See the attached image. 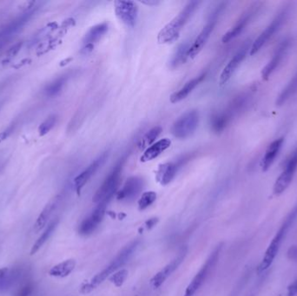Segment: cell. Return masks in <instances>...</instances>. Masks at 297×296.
Instances as JSON below:
<instances>
[{"mask_svg":"<svg viewBox=\"0 0 297 296\" xmlns=\"http://www.w3.org/2000/svg\"><path fill=\"white\" fill-rule=\"evenodd\" d=\"M128 277V271L126 269H122L117 271L110 277V281L112 283L114 284L116 287H121L124 281H126Z\"/></svg>","mask_w":297,"mask_h":296,"instance_id":"d590c367","label":"cell"},{"mask_svg":"<svg viewBox=\"0 0 297 296\" xmlns=\"http://www.w3.org/2000/svg\"><path fill=\"white\" fill-rule=\"evenodd\" d=\"M297 170V147L294 149V152H292L287 160L285 162L284 169L276 179L273 192L276 195L282 194L290 185L292 180L294 178V174Z\"/></svg>","mask_w":297,"mask_h":296,"instance_id":"9c48e42d","label":"cell"},{"mask_svg":"<svg viewBox=\"0 0 297 296\" xmlns=\"http://www.w3.org/2000/svg\"><path fill=\"white\" fill-rule=\"evenodd\" d=\"M115 13L123 24L129 27L136 25L138 16V7L133 1H115Z\"/></svg>","mask_w":297,"mask_h":296,"instance_id":"4fadbf2b","label":"cell"},{"mask_svg":"<svg viewBox=\"0 0 297 296\" xmlns=\"http://www.w3.org/2000/svg\"><path fill=\"white\" fill-rule=\"evenodd\" d=\"M109 152L103 153L98 158L93 161L92 163L87 167L86 169L81 172L78 176H76L74 179V187L78 194H80L81 190L83 189L87 182H89L99 169L102 168L103 165L106 164V161L109 158Z\"/></svg>","mask_w":297,"mask_h":296,"instance_id":"9a60e30c","label":"cell"},{"mask_svg":"<svg viewBox=\"0 0 297 296\" xmlns=\"http://www.w3.org/2000/svg\"><path fill=\"white\" fill-rule=\"evenodd\" d=\"M76 261L74 259H69L60 262L57 265L53 266L49 269V275L53 277L65 278L71 275L76 268Z\"/></svg>","mask_w":297,"mask_h":296,"instance_id":"83f0119b","label":"cell"},{"mask_svg":"<svg viewBox=\"0 0 297 296\" xmlns=\"http://www.w3.org/2000/svg\"><path fill=\"white\" fill-rule=\"evenodd\" d=\"M190 46H191V44H190L189 41H184L183 43H180L172 55V58L170 59V68H177V67H179L180 65H183L187 61V59H189V52Z\"/></svg>","mask_w":297,"mask_h":296,"instance_id":"4316f807","label":"cell"},{"mask_svg":"<svg viewBox=\"0 0 297 296\" xmlns=\"http://www.w3.org/2000/svg\"><path fill=\"white\" fill-rule=\"evenodd\" d=\"M25 275V269L21 266L0 269V294H5L20 283Z\"/></svg>","mask_w":297,"mask_h":296,"instance_id":"7c38bea8","label":"cell"},{"mask_svg":"<svg viewBox=\"0 0 297 296\" xmlns=\"http://www.w3.org/2000/svg\"><path fill=\"white\" fill-rule=\"evenodd\" d=\"M288 7H289L287 6V7H285V8H282V11L279 12L278 14L276 16V18L273 19L272 22L267 26L266 29L255 40L252 46L251 47V51H250V54L251 56L257 54L263 48V46H264L269 42V39L272 38L276 31H278L280 27L282 26L283 22L288 17V10H289Z\"/></svg>","mask_w":297,"mask_h":296,"instance_id":"ba28073f","label":"cell"},{"mask_svg":"<svg viewBox=\"0 0 297 296\" xmlns=\"http://www.w3.org/2000/svg\"><path fill=\"white\" fill-rule=\"evenodd\" d=\"M141 3L146 5V6H150V7H156L159 4H161V2L158 1V0H144V1H141Z\"/></svg>","mask_w":297,"mask_h":296,"instance_id":"f35d334b","label":"cell"},{"mask_svg":"<svg viewBox=\"0 0 297 296\" xmlns=\"http://www.w3.org/2000/svg\"><path fill=\"white\" fill-rule=\"evenodd\" d=\"M171 145V141L169 138H163L158 142L153 143L152 146L146 149L143 154L141 156L140 161L142 163H146L148 161H152L158 158L160 155L163 154L166 150L170 148Z\"/></svg>","mask_w":297,"mask_h":296,"instance_id":"484cf974","label":"cell"},{"mask_svg":"<svg viewBox=\"0 0 297 296\" xmlns=\"http://www.w3.org/2000/svg\"><path fill=\"white\" fill-rule=\"evenodd\" d=\"M199 119L197 111H187L174 123L171 127V134L178 139L188 138L197 129Z\"/></svg>","mask_w":297,"mask_h":296,"instance_id":"52a82bcc","label":"cell"},{"mask_svg":"<svg viewBox=\"0 0 297 296\" xmlns=\"http://www.w3.org/2000/svg\"><path fill=\"white\" fill-rule=\"evenodd\" d=\"M206 75L207 73L205 72L191 80L188 81L179 90H177L170 96V102L172 104H177V103L181 102L183 99H185L194 89H195L203 81L205 80Z\"/></svg>","mask_w":297,"mask_h":296,"instance_id":"d4e9b609","label":"cell"},{"mask_svg":"<svg viewBox=\"0 0 297 296\" xmlns=\"http://www.w3.org/2000/svg\"><path fill=\"white\" fill-rule=\"evenodd\" d=\"M297 294V278L288 287V296H295Z\"/></svg>","mask_w":297,"mask_h":296,"instance_id":"74e56055","label":"cell"},{"mask_svg":"<svg viewBox=\"0 0 297 296\" xmlns=\"http://www.w3.org/2000/svg\"><path fill=\"white\" fill-rule=\"evenodd\" d=\"M37 7L30 8L28 11H25V13H22L21 15L13 19V21L6 25L0 31V45H4L21 31L23 27L31 20L35 13L37 12Z\"/></svg>","mask_w":297,"mask_h":296,"instance_id":"30bf717a","label":"cell"},{"mask_svg":"<svg viewBox=\"0 0 297 296\" xmlns=\"http://www.w3.org/2000/svg\"><path fill=\"white\" fill-rule=\"evenodd\" d=\"M258 9H259V7H258L257 3L251 6V8H249L240 17V19L237 20L234 26L224 34L223 38H222L223 43H229L235 37H238L239 35L241 34V32L243 31L246 26L249 25V23L254 18L255 14L258 12Z\"/></svg>","mask_w":297,"mask_h":296,"instance_id":"e0dca14e","label":"cell"},{"mask_svg":"<svg viewBox=\"0 0 297 296\" xmlns=\"http://www.w3.org/2000/svg\"><path fill=\"white\" fill-rule=\"evenodd\" d=\"M144 181L140 176H131L117 193V199L121 202L133 201L142 192Z\"/></svg>","mask_w":297,"mask_h":296,"instance_id":"ac0fdd59","label":"cell"},{"mask_svg":"<svg viewBox=\"0 0 297 296\" xmlns=\"http://www.w3.org/2000/svg\"><path fill=\"white\" fill-rule=\"evenodd\" d=\"M60 199H61L60 195H57L56 198L49 201V203L43 208V210L41 211L39 216H37L34 226H33V230L36 234L46 227L47 223L49 222V218L53 216V212L57 210V208L59 206Z\"/></svg>","mask_w":297,"mask_h":296,"instance_id":"7402d4cb","label":"cell"},{"mask_svg":"<svg viewBox=\"0 0 297 296\" xmlns=\"http://www.w3.org/2000/svg\"><path fill=\"white\" fill-rule=\"evenodd\" d=\"M199 5L200 2L198 1H190L187 4L183 10L159 31L158 35V43L166 44L177 40L184 25L191 19Z\"/></svg>","mask_w":297,"mask_h":296,"instance_id":"7a4b0ae2","label":"cell"},{"mask_svg":"<svg viewBox=\"0 0 297 296\" xmlns=\"http://www.w3.org/2000/svg\"><path fill=\"white\" fill-rule=\"evenodd\" d=\"M249 49L251 50V48L249 46V44L245 43L244 45L241 47V49L239 50L237 53L227 64L226 66L224 67L223 71H222L221 76H220L219 82L221 85H224L231 78L233 74L236 71V69L238 68L239 65H241V62L246 58Z\"/></svg>","mask_w":297,"mask_h":296,"instance_id":"d6986e66","label":"cell"},{"mask_svg":"<svg viewBox=\"0 0 297 296\" xmlns=\"http://www.w3.org/2000/svg\"><path fill=\"white\" fill-rule=\"evenodd\" d=\"M162 127L156 126L153 127L152 129L147 131L144 134V136H142V138L140 139L139 143H138V148L139 150H144L148 148L150 146H152L153 143H155V141L158 138V136H160L161 134Z\"/></svg>","mask_w":297,"mask_h":296,"instance_id":"4dcf8cb0","label":"cell"},{"mask_svg":"<svg viewBox=\"0 0 297 296\" xmlns=\"http://www.w3.org/2000/svg\"><path fill=\"white\" fill-rule=\"evenodd\" d=\"M284 142V137H280L273 141L265 152V154L263 156L262 162H261V167L263 171H267L272 164L275 163L276 157L278 156L279 152L282 149V144Z\"/></svg>","mask_w":297,"mask_h":296,"instance_id":"cb8c5ba5","label":"cell"},{"mask_svg":"<svg viewBox=\"0 0 297 296\" xmlns=\"http://www.w3.org/2000/svg\"><path fill=\"white\" fill-rule=\"evenodd\" d=\"M231 121L232 120L225 113V111L217 112L211 117V130L216 134H220L226 129Z\"/></svg>","mask_w":297,"mask_h":296,"instance_id":"f546056e","label":"cell"},{"mask_svg":"<svg viewBox=\"0 0 297 296\" xmlns=\"http://www.w3.org/2000/svg\"><path fill=\"white\" fill-rule=\"evenodd\" d=\"M138 244H139V241H133L127 245L126 247H124L122 251H120V253L116 256V258L106 267V269L98 274H96L88 283L84 284L82 286L80 289L81 293H84V294L90 293L93 290L96 289L99 285H101L104 281H106L109 276H111L112 274L118 271V269L123 267L128 262V260L132 256L134 252L136 251Z\"/></svg>","mask_w":297,"mask_h":296,"instance_id":"6da1fadb","label":"cell"},{"mask_svg":"<svg viewBox=\"0 0 297 296\" xmlns=\"http://www.w3.org/2000/svg\"><path fill=\"white\" fill-rule=\"evenodd\" d=\"M297 91V73L294 75V77L291 79L288 85L285 87L281 94L279 95L278 98L276 100V105L281 106L290 98L291 96L294 95Z\"/></svg>","mask_w":297,"mask_h":296,"instance_id":"d6a6232c","label":"cell"},{"mask_svg":"<svg viewBox=\"0 0 297 296\" xmlns=\"http://www.w3.org/2000/svg\"><path fill=\"white\" fill-rule=\"evenodd\" d=\"M158 222V218H152V219L148 220V221H147V222H145L146 228H148V229H151V228H153L154 226H156V224H157V222Z\"/></svg>","mask_w":297,"mask_h":296,"instance_id":"ab89813d","label":"cell"},{"mask_svg":"<svg viewBox=\"0 0 297 296\" xmlns=\"http://www.w3.org/2000/svg\"><path fill=\"white\" fill-rule=\"evenodd\" d=\"M251 96V94L250 91H244V92L240 93L231 100L228 107L224 110L225 113L229 116L231 120H233V118L236 117L237 115L240 114L241 111H244Z\"/></svg>","mask_w":297,"mask_h":296,"instance_id":"603a6c76","label":"cell"},{"mask_svg":"<svg viewBox=\"0 0 297 296\" xmlns=\"http://www.w3.org/2000/svg\"><path fill=\"white\" fill-rule=\"evenodd\" d=\"M57 120H58V118H57L55 115L49 116V117L47 118L46 120L44 121V122H43V123L40 124V126L38 128L39 135H40V136H44V135H46L47 133L49 132L51 130L53 129V127L55 126Z\"/></svg>","mask_w":297,"mask_h":296,"instance_id":"e575fe53","label":"cell"},{"mask_svg":"<svg viewBox=\"0 0 297 296\" xmlns=\"http://www.w3.org/2000/svg\"><path fill=\"white\" fill-rule=\"evenodd\" d=\"M221 250H222V245L220 244L212 251V253L208 257V259L206 260V262L203 265L201 269L198 271L197 274L195 275V277L193 278V280L188 285L183 296L194 295L195 292L198 291V289L202 287V285L205 283L208 276L210 275L212 269L215 268V266L217 264V261L219 259Z\"/></svg>","mask_w":297,"mask_h":296,"instance_id":"8992f818","label":"cell"},{"mask_svg":"<svg viewBox=\"0 0 297 296\" xmlns=\"http://www.w3.org/2000/svg\"><path fill=\"white\" fill-rule=\"evenodd\" d=\"M297 216V205L294 210H292L288 217L285 220V222L282 223L281 228H279L278 231L276 232L275 237L273 238L272 241L269 245V248L267 249L263 261L261 262L260 270L264 271L269 269V266H271L274 260L276 258V255L278 253L280 247L282 245V241L284 240L285 236L287 234L288 228L290 227Z\"/></svg>","mask_w":297,"mask_h":296,"instance_id":"277c9868","label":"cell"},{"mask_svg":"<svg viewBox=\"0 0 297 296\" xmlns=\"http://www.w3.org/2000/svg\"><path fill=\"white\" fill-rule=\"evenodd\" d=\"M223 9H224V4H221L210 16V19L208 20L207 24L204 26L203 30L200 31V33L198 34L197 37L190 46L189 52V59H195V57L201 53L202 50L204 49V47L205 46V44L211 37V33L213 32L215 26L217 25L220 15H221Z\"/></svg>","mask_w":297,"mask_h":296,"instance_id":"5b68a950","label":"cell"},{"mask_svg":"<svg viewBox=\"0 0 297 296\" xmlns=\"http://www.w3.org/2000/svg\"><path fill=\"white\" fill-rule=\"evenodd\" d=\"M290 44V41H282V43L276 48V52L273 54L272 59L269 60L266 66L262 71V77L263 80H268L273 72L278 68L279 65L282 63V59L288 53V47Z\"/></svg>","mask_w":297,"mask_h":296,"instance_id":"ffe728a7","label":"cell"},{"mask_svg":"<svg viewBox=\"0 0 297 296\" xmlns=\"http://www.w3.org/2000/svg\"><path fill=\"white\" fill-rule=\"evenodd\" d=\"M33 290V285L31 282L24 284L16 293L15 296H30Z\"/></svg>","mask_w":297,"mask_h":296,"instance_id":"8d00e7d4","label":"cell"},{"mask_svg":"<svg viewBox=\"0 0 297 296\" xmlns=\"http://www.w3.org/2000/svg\"><path fill=\"white\" fill-rule=\"evenodd\" d=\"M108 24L106 22L94 25L90 28L83 38V43L84 45L83 52H84V53L91 52L94 48V44L97 43L108 31Z\"/></svg>","mask_w":297,"mask_h":296,"instance_id":"44dd1931","label":"cell"},{"mask_svg":"<svg viewBox=\"0 0 297 296\" xmlns=\"http://www.w3.org/2000/svg\"><path fill=\"white\" fill-rule=\"evenodd\" d=\"M59 218L53 220V222H49L48 226L45 227V229L43 230V233L40 236L38 237L36 242L33 244V246L31 248V255L33 256L37 253L38 250H40L41 248L43 247L44 244L46 243V241L49 240V237L52 236L53 232L55 231L57 226L59 225Z\"/></svg>","mask_w":297,"mask_h":296,"instance_id":"f1b7e54d","label":"cell"},{"mask_svg":"<svg viewBox=\"0 0 297 296\" xmlns=\"http://www.w3.org/2000/svg\"><path fill=\"white\" fill-rule=\"evenodd\" d=\"M187 251H188L187 248H182L178 254H177V256L170 263H168L164 269H161L160 271L158 272V274H156L153 276V278L151 280V284H152V287H154V288H158V287H161L168 278L170 277V275H172L174 272L178 269V267L181 265V263L183 262V260L185 259Z\"/></svg>","mask_w":297,"mask_h":296,"instance_id":"5bb4252c","label":"cell"},{"mask_svg":"<svg viewBox=\"0 0 297 296\" xmlns=\"http://www.w3.org/2000/svg\"><path fill=\"white\" fill-rule=\"evenodd\" d=\"M157 200V193L154 191L144 192L141 195L139 200H138V208L140 210H144L151 206L152 204H154V202Z\"/></svg>","mask_w":297,"mask_h":296,"instance_id":"836d02e7","label":"cell"},{"mask_svg":"<svg viewBox=\"0 0 297 296\" xmlns=\"http://www.w3.org/2000/svg\"><path fill=\"white\" fill-rule=\"evenodd\" d=\"M126 157L121 158L118 164L115 165L108 176L103 182L101 186L97 188L93 196V203L95 204H108L115 194L118 193V188L121 182V176L124 168Z\"/></svg>","mask_w":297,"mask_h":296,"instance_id":"3957f363","label":"cell"},{"mask_svg":"<svg viewBox=\"0 0 297 296\" xmlns=\"http://www.w3.org/2000/svg\"><path fill=\"white\" fill-rule=\"evenodd\" d=\"M106 208H107L106 204H97V207L93 210L90 216H87L86 218L81 222L78 228V233L81 235L87 236L96 231V228H98L104 220L106 215Z\"/></svg>","mask_w":297,"mask_h":296,"instance_id":"2e32d148","label":"cell"},{"mask_svg":"<svg viewBox=\"0 0 297 296\" xmlns=\"http://www.w3.org/2000/svg\"><path fill=\"white\" fill-rule=\"evenodd\" d=\"M69 77H70L69 73L62 75V76L56 78L55 80L53 81L49 84H48L46 88H45V90H44L47 96H55L61 92V90H63L65 83L68 81Z\"/></svg>","mask_w":297,"mask_h":296,"instance_id":"1f68e13d","label":"cell"},{"mask_svg":"<svg viewBox=\"0 0 297 296\" xmlns=\"http://www.w3.org/2000/svg\"><path fill=\"white\" fill-rule=\"evenodd\" d=\"M191 158L190 155H185L178 158L175 162H169L165 164H162L158 166V170L156 173V177L158 182H160L162 185H167L177 176L178 170L189 162Z\"/></svg>","mask_w":297,"mask_h":296,"instance_id":"8fae6325","label":"cell"}]
</instances>
